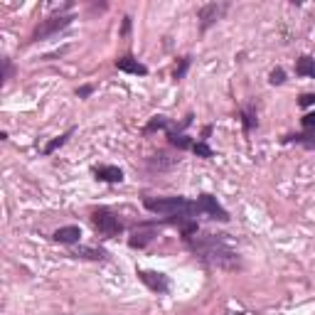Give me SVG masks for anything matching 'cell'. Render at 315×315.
I'll return each instance as SVG.
<instances>
[{"label":"cell","mask_w":315,"mask_h":315,"mask_svg":"<svg viewBox=\"0 0 315 315\" xmlns=\"http://www.w3.org/2000/svg\"><path fill=\"white\" fill-rule=\"evenodd\" d=\"M71 15H55V17H47V20H42L37 27H35V32H32V40H42V37H50V35H55V32H60L64 30L66 25H71Z\"/></svg>","instance_id":"obj_4"},{"label":"cell","mask_w":315,"mask_h":315,"mask_svg":"<svg viewBox=\"0 0 315 315\" xmlns=\"http://www.w3.org/2000/svg\"><path fill=\"white\" fill-rule=\"evenodd\" d=\"M76 256H84V258H94V261H99V258H106V253L101 252V249H89V247H79V249H76Z\"/></svg>","instance_id":"obj_14"},{"label":"cell","mask_w":315,"mask_h":315,"mask_svg":"<svg viewBox=\"0 0 315 315\" xmlns=\"http://www.w3.org/2000/svg\"><path fill=\"white\" fill-rule=\"evenodd\" d=\"M94 173H96V178L104 180V183H121V180H124V170L116 168V165H104V168H96Z\"/></svg>","instance_id":"obj_10"},{"label":"cell","mask_w":315,"mask_h":315,"mask_svg":"<svg viewBox=\"0 0 315 315\" xmlns=\"http://www.w3.org/2000/svg\"><path fill=\"white\" fill-rule=\"evenodd\" d=\"M91 224H94L104 237H116V234L124 232L121 219H119L114 212H109V209H96V212L91 214Z\"/></svg>","instance_id":"obj_3"},{"label":"cell","mask_w":315,"mask_h":315,"mask_svg":"<svg viewBox=\"0 0 315 315\" xmlns=\"http://www.w3.org/2000/svg\"><path fill=\"white\" fill-rule=\"evenodd\" d=\"M128 27H130V17H126V20H124V32H128Z\"/></svg>","instance_id":"obj_24"},{"label":"cell","mask_w":315,"mask_h":315,"mask_svg":"<svg viewBox=\"0 0 315 315\" xmlns=\"http://www.w3.org/2000/svg\"><path fill=\"white\" fill-rule=\"evenodd\" d=\"M116 66L121 69V71H128V74H140V76H145L148 74V66L145 64H140L135 57H119L116 60Z\"/></svg>","instance_id":"obj_7"},{"label":"cell","mask_w":315,"mask_h":315,"mask_svg":"<svg viewBox=\"0 0 315 315\" xmlns=\"http://www.w3.org/2000/svg\"><path fill=\"white\" fill-rule=\"evenodd\" d=\"M224 12V5H217V2H212V5H204L202 10H199V20H202V30H207L219 15Z\"/></svg>","instance_id":"obj_8"},{"label":"cell","mask_w":315,"mask_h":315,"mask_svg":"<svg viewBox=\"0 0 315 315\" xmlns=\"http://www.w3.org/2000/svg\"><path fill=\"white\" fill-rule=\"evenodd\" d=\"M168 138H170V143H173V145H178L180 150L192 148V140H189L188 135H183V133H180V135H178V133H168Z\"/></svg>","instance_id":"obj_15"},{"label":"cell","mask_w":315,"mask_h":315,"mask_svg":"<svg viewBox=\"0 0 315 315\" xmlns=\"http://www.w3.org/2000/svg\"><path fill=\"white\" fill-rule=\"evenodd\" d=\"M192 252L202 261H207L209 266H217V268H234L237 266V253L214 234H207L204 239H194Z\"/></svg>","instance_id":"obj_1"},{"label":"cell","mask_w":315,"mask_h":315,"mask_svg":"<svg viewBox=\"0 0 315 315\" xmlns=\"http://www.w3.org/2000/svg\"><path fill=\"white\" fill-rule=\"evenodd\" d=\"M71 133H74V128H69V130H66L64 135H60V138H55V140H52V143H50V145L45 148V155H50V153H55V150H57L60 145H64V143H66V138H69Z\"/></svg>","instance_id":"obj_16"},{"label":"cell","mask_w":315,"mask_h":315,"mask_svg":"<svg viewBox=\"0 0 315 315\" xmlns=\"http://www.w3.org/2000/svg\"><path fill=\"white\" fill-rule=\"evenodd\" d=\"M145 209L163 217H194L199 212L197 202L185 197H165V199H145Z\"/></svg>","instance_id":"obj_2"},{"label":"cell","mask_w":315,"mask_h":315,"mask_svg":"<svg viewBox=\"0 0 315 315\" xmlns=\"http://www.w3.org/2000/svg\"><path fill=\"white\" fill-rule=\"evenodd\" d=\"M188 66H189V57H183V60H180V66L175 69V79H183L185 71H188Z\"/></svg>","instance_id":"obj_21"},{"label":"cell","mask_w":315,"mask_h":315,"mask_svg":"<svg viewBox=\"0 0 315 315\" xmlns=\"http://www.w3.org/2000/svg\"><path fill=\"white\" fill-rule=\"evenodd\" d=\"M52 239L60 242V244H76V242L81 239V229H79V227H62V229L55 232Z\"/></svg>","instance_id":"obj_9"},{"label":"cell","mask_w":315,"mask_h":315,"mask_svg":"<svg viewBox=\"0 0 315 315\" xmlns=\"http://www.w3.org/2000/svg\"><path fill=\"white\" fill-rule=\"evenodd\" d=\"M138 278H140L150 291H155V293H168V288H170L168 276H163V273H158V271H138Z\"/></svg>","instance_id":"obj_6"},{"label":"cell","mask_w":315,"mask_h":315,"mask_svg":"<svg viewBox=\"0 0 315 315\" xmlns=\"http://www.w3.org/2000/svg\"><path fill=\"white\" fill-rule=\"evenodd\" d=\"M303 128H306V133H313L315 135V111L303 116Z\"/></svg>","instance_id":"obj_20"},{"label":"cell","mask_w":315,"mask_h":315,"mask_svg":"<svg viewBox=\"0 0 315 315\" xmlns=\"http://www.w3.org/2000/svg\"><path fill=\"white\" fill-rule=\"evenodd\" d=\"M168 128V119L165 116H153L150 124L143 128V133H153V130H165Z\"/></svg>","instance_id":"obj_13"},{"label":"cell","mask_w":315,"mask_h":315,"mask_svg":"<svg viewBox=\"0 0 315 315\" xmlns=\"http://www.w3.org/2000/svg\"><path fill=\"white\" fill-rule=\"evenodd\" d=\"M192 150H194V153H197L199 158H212V155H214V153H212V148H209V145H207L204 140L194 143V145H192Z\"/></svg>","instance_id":"obj_17"},{"label":"cell","mask_w":315,"mask_h":315,"mask_svg":"<svg viewBox=\"0 0 315 315\" xmlns=\"http://www.w3.org/2000/svg\"><path fill=\"white\" fill-rule=\"evenodd\" d=\"M153 234H155V232H153V229H140V232H138V229H135V232H133V237H130V242H128V244H130V247H133V249H143V247H145V244H148V242H150V239H153Z\"/></svg>","instance_id":"obj_11"},{"label":"cell","mask_w":315,"mask_h":315,"mask_svg":"<svg viewBox=\"0 0 315 315\" xmlns=\"http://www.w3.org/2000/svg\"><path fill=\"white\" fill-rule=\"evenodd\" d=\"M197 207H199V212L209 214L212 219H219V222H227V219H229L227 209H222V204H219V202H217V197H212V194H199Z\"/></svg>","instance_id":"obj_5"},{"label":"cell","mask_w":315,"mask_h":315,"mask_svg":"<svg viewBox=\"0 0 315 315\" xmlns=\"http://www.w3.org/2000/svg\"><path fill=\"white\" fill-rule=\"evenodd\" d=\"M313 69H315V60H313V57L303 55V57L298 60V66H296V71H298L301 76H313Z\"/></svg>","instance_id":"obj_12"},{"label":"cell","mask_w":315,"mask_h":315,"mask_svg":"<svg viewBox=\"0 0 315 315\" xmlns=\"http://www.w3.org/2000/svg\"><path fill=\"white\" fill-rule=\"evenodd\" d=\"M298 104H301V106H313V104H315V94H303V96L298 99Z\"/></svg>","instance_id":"obj_22"},{"label":"cell","mask_w":315,"mask_h":315,"mask_svg":"<svg viewBox=\"0 0 315 315\" xmlns=\"http://www.w3.org/2000/svg\"><path fill=\"white\" fill-rule=\"evenodd\" d=\"M89 94H91V86H81L79 89V96H89Z\"/></svg>","instance_id":"obj_23"},{"label":"cell","mask_w":315,"mask_h":315,"mask_svg":"<svg viewBox=\"0 0 315 315\" xmlns=\"http://www.w3.org/2000/svg\"><path fill=\"white\" fill-rule=\"evenodd\" d=\"M268 81H271L273 86H281V84L286 81V71H283V69H273V71H271V79H268Z\"/></svg>","instance_id":"obj_19"},{"label":"cell","mask_w":315,"mask_h":315,"mask_svg":"<svg viewBox=\"0 0 315 315\" xmlns=\"http://www.w3.org/2000/svg\"><path fill=\"white\" fill-rule=\"evenodd\" d=\"M288 140H296V143H303L306 148H313V145H315V135H313V133H303V135H291Z\"/></svg>","instance_id":"obj_18"},{"label":"cell","mask_w":315,"mask_h":315,"mask_svg":"<svg viewBox=\"0 0 315 315\" xmlns=\"http://www.w3.org/2000/svg\"><path fill=\"white\" fill-rule=\"evenodd\" d=\"M313 76H315V69H313Z\"/></svg>","instance_id":"obj_25"}]
</instances>
